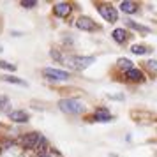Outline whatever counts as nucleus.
Listing matches in <instances>:
<instances>
[{
    "instance_id": "nucleus-1",
    "label": "nucleus",
    "mask_w": 157,
    "mask_h": 157,
    "mask_svg": "<svg viewBox=\"0 0 157 157\" xmlns=\"http://www.w3.org/2000/svg\"><path fill=\"white\" fill-rule=\"evenodd\" d=\"M58 108L67 115H78L85 109V104L78 99H62L58 101Z\"/></svg>"
},
{
    "instance_id": "nucleus-2",
    "label": "nucleus",
    "mask_w": 157,
    "mask_h": 157,
    "mask_svg": "<svg viewBox=\"0 0 157 157\" xmlns=\"http://www.w3.org/2000/svg\"><path fill=\"white\" fill-rule=\"evenodd\" d=\"M65 62L74 71H83V69H86L88 65H92L95 62V57H67Z\"/></svg>"
},
{
    "instance_id": "nucleus-3",
    "label": "nucleus",
    "mask_w": 157,
    "mask_h": 157,
    "mask_svg": "<svg viewBox=\"0 0 157 157\" xmlns=\"http://www.w3.org/2000/svg\"><path fill=\"white\" fill-rule=\"evenodd\" d=\"M21 145L25 148H39V147L46 145V140L41 134H37V132H30V134H27L21 140Z\"/></svg>"
},
{
    "instance_id": "nucleus-4",
    "label": "nucleus",
    "mask_w": 157,
    "mask_h": 157,
    "mask_svg": "<svg viewBox=\"0 0 157 157\" xmlns=\"http://www.w3.org/2000/svg\"><path fill=\"white\" fill-rule=\"evenodd\" d=\"M97 11H99V14L109 23H115L118 20V13H117L115 7H111L109 4H99V6H97Z\"/></svg>"
},
{
    "instance_id": "nucleus-5",
    "label": "nucleus",
    "mask_w": 157,
    "mask_h": 157,
    "mask_svg": "<svg viewBox=\"0 0 157 157\" xmlns=\"http://www.w3.org/2000/svg\"><path fill=\"white\" fill-rule=\"evenodd\" d=\"M43 74L44 78L50 79V81H65V79H69V72L60 71V69H51V67L44 69Z\"/></svg>"
},
{
    "instance_id": "nucleus-6",
    "label": "nucleus",
    "mask_w": 157,
    "mask_h": 157,
    "mask_svg": "<svg viewBox=\"0 0 157 157\" xmlns=\"http://www.w3.org/2000/svg\"><path fill=\"white\" fill-rule=\"evenodd\" d=\"M76 27H78L79 30H85V32H94V30H95V23H94L88 16H81V18L76 20Z\"/></svg>"
},
{
    "instance_id": "nucleus-7",
    "label": "nucleus",
    "mask_w": 157,
    "mask_h": 157,
    "mask_svg": "<svg viewBox=\"0 0 157 157\" xmlns=\"http://www.w3.org/2000/svg\"><path fill=\"white\" fill-rule=\"evenodd\" d=\"M71 11H72L71 4H65V2H60L57 6H53V13L58 18H67V16L71 14Z\"/></svg>"
},
{
    "instance_id": "nucleus-8",
    "label": "nucleus",
    "mask_w": 157,
    "mask_h": 157,
    "mask_svg": "<svg viewBox=\"0 0 157 157\" xmlns=\"http://www.w3.org/2000/svg\"><path fill=\"white\" fill-rule=\"evenodd\" d=\"M9 118L13 122H18V124H25V122H29V113L27 111H23V109H16V111H11L9 113Z\"/></svg>"
},
{
    "instance_id": "nucleus-9",
    "label": "nucleus",
    "mask_w": 157,
    "mask_h": 157,
    "mask_svg": "<svg viewBox=\"0 0 157 157\" xmlns=\"http://www.w3.org/2000/svg\"><path fill=\"white\" fill-rule=\"evenodd\" d=\"M125 78L131 79V81H143V71L141 69H136V67H132V69H129V71H125Z\"/></svg>"
},
{
    "instance_id": "nucleus-10",
    "label": "nucleus",
    "mask_w": 157,
    "mask_h": 157,
    "mask_svg": "<svg viewBox=\"0 0 157 157\" xmlns=\"http://www.w3.org/2000/svg\"><path fill=\"white\" fill-rule=\"evenodd\" d=\"M94 118H95V120H99V122H109V120H111V113L108 111L106 108H99V109H95Z\"/></svg>"
},
{
    "instance_id": "nucleus-11",
    "label": "nucleus",
    "mask_w": 157,
    "mask_h": 157,
    "mask_svg": "<svg viewBox=\"0 0 157 157\" xmlns=\"http://www.w3.org/2000/svg\"><path fill=\"white\" fill-rule=\"evenodd\" d=\"M111 37H113L115 43L124 44L125 41H127V32H125L124 29H115V30H113V34H111Z\"/></svg>"
},
{
    "instance_id": "nucleus-12",
    "label": "nucleus",
    "mask_w": 157,
    "mask_h": 157,
    "mask_svg": "<svg viewBox=\"0 0 157 157\" xmlns=\"http://www.w3.org/2000/svg\"><path fill=\"white\" fill-rule=\"evenodd\" d=\"M120 9L124 11V13H127V14H134V13H138V4L125 0V2H122L120 4Z\"/></svg>"
},
{
    "instance_id": "nucleus-13",
    "label": "nucleus",
    "mask_w": 157,
    "mask_h": 157,
    "mask_svg": "<svg viewBox=\"0 0 157 157\" xmlns=\"http://www.w3.org/2000/svg\"><path fill=\"white\" fill-rule=\"evenodd\" d=\"M131 51L134 53V55H147V53H150V48L148 46H145V44H134L132 48H131Z\"/></svg>"
},
{
    "instance_id": "nucleus-14",
    "label": "nucleus",
    "mask_w": 157,
    "mask_h": 157,
    "mask_svg": "<svg viewBox=\"0 0 157 157\" xmlns=\"http://www.w3.org/2000/svg\"><path fill=\"white\" fill-rule=\"evenodd\" d=\"M125 25H127L129 29H134V30H138V32H150V29H147V27H143V25H140V23H134L132 20H125Z\"/></svg>"
},
{
    "instance_id": "nucleus-15",
    "label": "nucleus",
    "mask_w": 157,
    "mask_h": 157,
    "mask_svg": "<svg viewBox=\"0 0 157 157\" xmlns=\"http://www.w3.org/2000/svg\"><path fill=\"white\" fill-rule=\"evenodd\" d=\"M2 79L4 81H7V83H14V85H27L23 79H20V78H16V76H2Z\"/></svg>"
},
{
    "instance_id": "nucleus-16",
    "label": "nucleus",
    "mask_w": 157,
    "mask_h": 157,
    "mask_svg": "<svg viewBox=\"0 0 157 157\" xmlns=\"http://www.w3.org/2000/svg\"><path fill=\"white\" fill-rule=\"evenodd\" d=\"M118 67H120V69L129 71V69H132V62H131L129 58H120V60H118Z\"/></svg>"
},
{
    "instance_id": "nucleus-17",
    "label": "nucleus",
    "mask_w": 157,
    "mask_h": 157,
    "mask_svg": "<svg viewBox=\"0 0 157 157\" xmlns=\"http://www.w3.org/2000/svg\"><path fill=\"white\" fill-rule=\"evenodd\" d=\"M0 69H7V71H16V65L14 64H9L6 60H0Z\"/></svg>"
},
{
    "instance_id": "nucleus-18",
    "label": "nucleus",
    "mask_w": 157,
    "mask_h": 157,
    "mask_svg": "<svg viewBox=\"0 0 157 157\" xmlns=\"http://www.w3.org/2000/svg\"><path fill=\"white\" fill-rule=\"evenodd\" d=\"M9 106V99L6 95H0V111H6Z\"/></svg>"
},
{
    "instance_id": "nucleus-19",
    "label": "nucleus",
    "mask_w": 157,
    "mask_h": 157,
    "mask_svg": "<svg viewBox=\"0 0 157 157\" xmlns=\"http://www.w3.org/2000/svg\"><path fill=\"white\" fill-rule=\"evenodd\" d=\"M21 6L25 9H32V7H36V6H37V2H36V0H23Z\"/></svg>"
},
{
    "instance_id": "nucleus-20",
    "label": "nucleus",
    "mask_w": 157,
    "mask_h": 157,
    "mask_svg": "<svg viewBox=\"0 0 157 157\" xmlns=\"http://www.w3.org/2000/svg\"><path fill=\"white\" fill-rule=\"evenodd\" d=\"M39 157H62V155L58 154L57 150H50V152H43Z\"/></svg>"
},
{
    "instance_id": "nucleus-21",
    "label": "nucleus",
    "mask_w": 157,
    "mask_h": 157,
    "mask_svg": "<svg viewBox=\"0 0 157 157\" xmlns=\"http://www.w3.org/2000/svg\"><path fill=\"white\" fill-rule=\"evenodd\" d=\"M147 67H148L150 71H155L157 72V60H148V62H145Z\"/></svg>"
}]
</instances>
